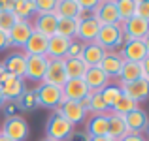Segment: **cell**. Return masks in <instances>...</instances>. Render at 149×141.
<instances>
[{
    "label": "cell",
    "instance_id": "21",
    "mask_svg": "<svg viewBox=\"0 0 149 141\" xmlns=\"http://www.w3.org/2000/svg\"><path fill=\"white\" fill-rule=\"evenodd\" d=\"M6 72L13 77L25 79V72H26V55L25 53H11L6 57V60L2 62Z\"/></svg>",
    "mask_w": 149,
    "mask_h": 141
},
{
    "label": "cell",
    "instance_id": "4",
    "mask_svg": "<svg viewBox=\"0 0 149 141\" xmlns=\"http://www.w3.org/2000/svg\"><path fill=\"white\" fill-rule=\"evenodd\" d=\"M91 17L98 23L100 26L106 25H121L119 13H117V8L113 0H108V2H98L96 8L91 11Z\"/></svg>",
    "mask_w": 149,
    "mask_h": 141
},
{
    "label": "cell",
    "instance_id": "34",
    "mask_svg": "<svg viewBox=\"0 0 149 141\" xmlns=\"http://www.w3.org/2000/svg\"><path fill=\"white\" fill-rule=\"evenodd\" d=\"M108 105L104 104L100 92H91V100H89V107L87 113H93V115H102V113H108Z\"/></svg>",
    "mask_w": 149,
    "mask_h": 141
},
{
    "label": "cell",
    "instance_id": "44",
    "mask_svg": "<svg viewBox=\"0 0 149 141\" xmlns=\"http://www.w3.org/2000/svg\"><path fill=\"white\" fill-rule=\"evenodd\" d=\"M87 141H111L108 135H100V138H87Z\"/></svg>",
    "mask_w": 149,
    "mask_h": 141
},
{
    "label": "cell",
    "instance_id": "51",
    "mask_svg": "<svg viewBox=\"0 0 149 141\" xmlns=\"http://www.w3.org/2000/svg\"><path fill=\"white\" fill-rule=\"evenodd\" d=\"M0 11H2V8H0Z\"/></svg>",
    "mask_w": 149,
    "mask_h": 141
},
{
    "label": "cell",
    "instance_id": "38",
    "mask_svg": "<svg viewBox=\"0 0 149 141\" xmlns=\"http://www.w3.org/2000/svg\"><path fill=\"white\" fill-rule=\"evenodd\" d=\"M134 15L140 17V19H146V21L149 23V0H136Z\"/></svg>",
    "mask_w": 149,
    "mask_h": 141
},
{
    "label": "cell",
    "instance_id": "35",
    "mask_svg": "<svg viewBox=\"0 0 149 141\" xmlns=\"http://www.w3.org/2000/svg\"><path fill=\"white\" fill-rule=\"evenodd\" d=\"M15 102H17V105L21 109H34L38 105L36 104V92L34 91H25Z\"/></svg>",
    "mask_w": 149,
    "mask_h": 141
},
{
    "label": "cell",
    "instance_id": "46",
    "mask_svg": "<svg viewBox=\"0 0 149 141\" xmlns=\"http://www.w3.org/2000/svg\"><path fill=\"white\" fill-rule=\"evenodd\" d=\"M4 75H6V68H4V64H2V62H0V83H2Z\"/></svg>",
    "mask_w": 149,
    "mask_h": 141
},
{
    "label": "cell",
    "instance_id": "39",
    "mask_svg": "<svg viewBox=\"0 0 149 141\" xmlns=\"http://www.w3.org/2000/svg\"><path fill=\"white\" fill-rule=\"evenodd\" d=\"M81 53H83V44L77 40H72L68 53H66V58H81Z\"/></svg>",
    "mask_w": 149,
    "mask_h": 141
},
{
    "label": "cell",
    "instance_id": "23",
    "mask_svg": "<svg viewBox=\"0 0 149 141\" xmlns=\"http://www.w3.org/2000/svg\"><path fill=\"white\" fill-rule=\"evenodd\" d=\"M127 134H128V130H127L125 117L109 111L108 113V138L111 141H121Z\"/></svg>",
    "mask_w": 149,
    "mask_h": 141
},
{
    "label": "cell",
    "instance_id": "16",
    "mask_svg": "<svg viewBox=\"0 0 149 141\" xmlns=\"http://www.w3.org/2000/svg\"><path fill=\"white\" fill-rule=\"evenodd\" d=\"M57 21L58 19L55 17L53 13H36L34 21H30V23H32L34 32L42 34V36H45V38H51L57 32Z\"/></svg>",
    "mask_w": 149,
    "mask_h": 141
},
{
    "label": "cell",
    "instance_id": "47",
    "mask_svg": "<svg viewBox=\"0 0 149 141\" xmlns=\"http://www.w3.org/2000/svg\"><path fill=\"white\" fill-rule=\"evenodd\" d=\"M6 113H8V117H13V113H15V105H10Z\"/></svg>",
    "mask_w": 149,
    "mask_h": 141
},
{
    "label": "cell",
    "instance_id": "25",
    "mask_svg": "<svg viewBox=\"0 0 149 141\" xmlns=\"http://www.w3.org/2000/svg\"><path fill=\"white\" fill-rule=\"evenodd\" d=\"M108 51L104 47H100L96 41L93 44H83V53H81V60L85 62L87 66H98L102 62V58L106 57Z\"/></svg>",
    "mask_w": 149,
    "mask_h": 141
},
{
    "label": "cell",
    "instance_id": "5",
    "mask_svg": "<svg viewBox=\"0 0 149 141\" xmlns=\"http://www.w3.org/2000/svg\"><path fill=\"white\" fill-rule=\"evenodd\" d=\"M0 134H4L6 138H10L11 141H23L29 135V124L23 117L13 115V117H6V122L0 128Z\"/></svg>",
    "mask_w": 149,
    "mask_h": 141
},
{
    "label": "cell",
    "instance_id": "49",
    "mask_svg": "<svg viewBox=\"0 0 149 141\" xmlns=\"http://www.w3.org/2000/svg\"><path fill=\"white\" fill-rule=\"evenodd\" d=\"M0 141H11V139H10V138H6L4 134H0Z\"/></svg>",
    "mask_w": 149,
    "mask_h": 141
},
{
    "label": "cell",
    "instance_id": "27",
    "mask_svg": "<svg viewBox=\"0 0 149 141\" xmlns=\"http://www.w3.org/2000/svg\"><path fill=\"white\" fill-rule=\"evenodd\" d=\"M138 79H142V66H140V62H125L121 72H119L121 85L134 83V81H138Z\"/></svg>",
    "mask_w": 149,
    "mask_h": 141
},
{
    "label": "cell",
    "instance_id": "42",
    "mask_svg": "<svg viewBox=\"0 0 149 141\" xmlns=\"http://www.w3.org/2000/svg\"><path fill=\"white\" fill-rule=\"evenodd\" d=\"M121 141H147L143 134H127Z\"/></svg>",
    "mask_w": 149,
    "mask_h": 141
},
{
    "label": "cell",
    "instance_id": "18",
    "mask_svg": "<svg viewBox=\"0 0 149 141\" xmlns=\"http://www.w3.org/2000/svg\"><path fill=\"white\" fill-rule=\"evenodd\" d=\"M49 66L47 57H26V72L25 77L30 81H42L45 75V70Z\"/></svg>",
    "mask_w": 149,
    "mask_h": 141
},
{
    "label": "cell",
    "instance_id": "9",
    "mask_svg": "<svg viewBox=\"0 0 149 141\" xmlns=\"http://www.w3.org/2000/svg\"><path fill=\"white\" fill-rule=\"evenodd\" d=\"M98 32H100V25L91 17V15H89V17L81 19V21L77 23L76 40L81 41V44H93V41H96Z\"/></svg>",
    "mask_w": 149,
    "mask_h": 141
},
{
    "label": "cell",
    "instance_id": "29",
    "mask_svg": "<svg viewBox=\"0 0 149 141\" xmlns=\"http://www.w3.org/2000/svg\"><path fill=\"white\" fill-rule=\"evenodd\" d=\"M13 13L17 19L29 21V17L36 15V2L34 0H15L13 2Z\"/></svg>",
    "mask_w": 149,
    "mask_h": 141
},
{
    "label": "cell",
    "instance_id": "13",
    "mask_svg": "<svg viewBox=\"0 0 149 141\" xmlns=\"http://www.w3.org/2000/svg\"><path fill=\"white\" fill-rule=\"evenodd\" d=\"M57 111L61 113V115L64 117V119L68 120L72 126H76V124L83 122L85 117H87V111H85V109L79 105V102H72V100H64Z\"/></svg>",
    "mask_w": 149,
    "mask_h": 141
},
{
    "label": "cell",
    "instance_id": "33",
    "mask_svg": "<svg viewBox=\"0 0 149 141\" xmlns=\"http://www.w3.org/2000/svg\"><path fill=\"white\" fill-rule=\"evenodd\" d=\"M115 8H117V13H119L121 23H125V21H128L130 17H134L136 0H117Z\"/></svg>",
    "mask_w": 149,
    "mask_h": 141
},
{
    "label": "cell",
    "instance_id": "7",
    "mask_svg": "<svg viewBox=\"0 0 149 141\" xmlns=\"http://www.w3.org/2000/svg\"><path fill=\"white\" fill-rule=\"evenodd\" d=\"M34 28H32V23L29 21H23L19 19L17 23L13 25V28L8 32V38H10V47H25V44L29 41V38L32 36Z\"/></svg>",
    "mask_w": 149,
    "mask_h": 141
},
{
    "label": "cell",
    "instance_id": "17",
    "mask_svg": "<svg viewBox=\"0 0 149 141\" xmlns=\"http://www.w3.org/2000/svg\"><path fill=\"white\" fill-rule=\"evenodd\" d=\"M53 15L57 19L66 17V19H77V21L85 19V11L79 10L77 0H57V6H55Z\"/></svg>",
    "mask_w": 149,
    "mask_h": 141
},
{
    "label": "cell",
    "instance_id": "48",
    "mask_svg": "<svg viewBox=\"0 0 149 141\" xmlns=\"http://www.w3.org/2000/svg\"><path fill=\"white\" fill-rule=\"evenodd\" d=\"M4 102H6V98H4V94H2V88H0V107L4 105Z\"/></svg>",
    "mask_w": 149,
    "mask_h": 141
},
{
    "label": "cell",
    "instance_id": "20",
    "mask_svg": "<svg viewBox=\"0 0 149 141\" xmlns=\"http://www.w3.org/2000/svg\"><path fill=\"white\" fill-rule=\"evenodd\" d=\"M123 64H125V58L121 57L119 51H108L98 66H100L102 72L111 79V77H119V72L123 68Z\"/></svg>",
    "mask_w": 149,
    "mask_h": 141
},
{
    "label": "cell",
    "instance_id": "6",
    "mask_svg": "<svg viewBox=\"0 0 149 141\" xmlns=\"http://www.w3.org/2000/svg\"><path fill=\"white\" fill-rule=\"evenodd\" d=\"M121 28H123L125 40H143L149 34V23L146 19H140L134 15L128 21L121 23Z\"/></svg>",
    "mask_w": 149,
    "mask_h": 141
},
{
    "label": "cell",
    "instance_id": "10",
    "mask_svg": "<svg viewBox=\"0 0 149 141\" xmlns=\"http://www.w3.org/2000/svg\"><path fill=\"white\" fill-rule=\"evenodd\" d=\"M119 53L125 58V62H142L147 57V51L142 40H125Z\"/></svg>",
    "mask_w": 149,
    "mask_h": 141
},
{
    "label": "cell",
    "instance_id": "36",
    "mask_svg": "<svg viewBox=\"0 0 149 141\" xmlns=\"http://www.w3.org/2000/svg\"><path fill=\"white\" fill-rule=\"evenodd\" d=\"M17 21H19V19L15 17L13 11H0V30H4V32H10Z\"/></svg>",
    "mask_w": 149,
    "mask_h": 141
},
{
    "label": "cell",
    "instance_id": "31",
    "mask_svg": "<svg viewBox=\"0 0 149 141\" xmlns=\"http://www.w3.org/2000/svg\"><path fill=\"white\" fill-rule=\"evenodd\" d=\"M100 96H102V100H104V104L108 105V109H111L113 104H115V102L119 100L121 96H123L121 85H111V83H109L108 87H104V88L100 91Z\"/></svg>",
    "mask_w": 149,
    "mask_h": 141
},
{
    "label": "cell",
    "instance_id": "1",
    "mask_svg": "<svg viewBox=\"0 0 149 141\" xmlns=\"http://www.w3.org/2000/svg\"><path fill=\"white\" fill-rule=\"evenodd\" d=\"M74 126L61 115L58 111H53L45 122V139L51 141H64L72 135Z\"/></svg>",
    "mask_w": 149,
    "mask_h": 141
},
{
    "label": "cell",
    "instance_id": "37",
    "mask_svg": "<svg viewBox=\"0 0 149 141\" xmlns=\"http://www.w3.org/2000/svg\"><path fill=\"white\" fill-rule=\"evenodd\" d=\"M36 2V13H53L57 0H34Z\"/></svg>",
    "mask_w": 149,
    "mask_h": 141
},
{
    "label": "cell",
    "instance_id": "14",
    "mask_svg": "<svg viewBox=\"0 0 149 141\" xmlns=\"http://www.w3.org/2000/svg\"><path fill=\"white\" fill-rule=\"evenodd\" d=\"M83 81L91 92H100L104 87L109 85V77L100 70V66H89L83 75Z\"/></svg>",
    "mask_w": 149,
    "mask_h": 141
},
{
    "label": "cell",
    "instance_id": "43",
    "mask_svg": "<svg viewBox=\"0 0 149 141\" xmlns=\"http://www.w3.org/2000/svg\"><path fill=\"white\" fill-rule=\"evenodd\" d=\"M6 47H10V38H8V32L0 30V51H4Z\"/></svg>",
    "mask_w": 149,
    "mask_h": 141
},
{
    "label": "cell",
    "instance_id": "8",
    "mask_svg": "<svg viewBox=\"0 0 149 141\" xmlns=\"http://www.w3.org/2000/svg\"><path fill=\"white\" fill-rule=\"evenodd\" d=\"M66 81H68V75H66V70H64V60H49V66L45 70L42 83L62 88Z\"/></svg>",
    "mask_w": 149,
    "mask_h": 141
},
{
    "label": "cell",
    "instance_id": "19",
    "mask_svg": "<svg viewBox=\"0 0 149 141\" xmlns=\"http://www.w3.org/2000/svg\"><path fill=\"white\" fill-rule=\"evenodd\" d=\"M0 88H2V94L6 100H17L23 92H25V79H19V77H13L6 72L2 83H0Z\"/></svg>",
    "mask_w": 149,
    "mask_h": 141
},
{
    "label": "cell",
    "instance_id": "3",
    "mask_svg": "<svg viewBox=\"0 0 149 141\" xmlns=\"http://www.w3.org/2000/svg\"><path fill=\"white\" fill-rule=\"evenodd\" d=\"M125 41V34L121 25H106L100 26V32L96 36V44L104 47L106 51H113L115 47H121Z\"/></svg>",
    "mask_w": 149,
    "mask_h": 141
},
{
    "label": "cell",
    "instance_id": "45",
    "mask_svg": "<svg viewBox=\"0 0 149 141\" xmlns=\"http://www.w3.org/2000/svg\"><path fill=\"white\" fill-rule=\"evenodd\" d=\"M142 44H143V47H146V51H147V55H149V34L142 40Z\"/></svg>",
    "mask_w": 149,
    "mask_h": 141
},
{
    "label": "cell",
    "instance_id": "15",
    "mask_svg": "<svg viewBox=\"0 0 149 141\" xmlns=\"http://www.w3.org/2000/svg\"><path fill=\"white\" fill-rule=\"evenodd\" d=\"M125 122H127L128 134H143L149 126V117L142 107H138L128 115H125Z\"/></svg>",
    "mask_w": 149,
    "mask_h": 141
},
{
    "label": "cell",
    "instance_id": "22",
    "mask_svg": "<svg viewBox=\"0 0 149 141\" xmlns=\"http://www.w3.org/2000/svg\"><path fill=\"white\" fill-rule=\"evenodd\" d=\"M62 94L64 100H72V102H79L83 100L87 94H91V91L87 88L83 79H68L62 87Z\"/></svg>",
    "mask_w": 149,
    "mask_h": 141
},
{
    "label": "cell",
    "instance_id": "26",
    "mask_svg": "<svg viewBox=\"0 0 149 141\" xmlns=\"http://www.w3.org/2000/svg\"><path fill=\"white\" fill-rule=\"evenodd\" d=\"M87 134H89V138L108 135V113L93 115L91 119L87 120Z\"/></svg>",
    "mask_w": 149,
    "mask_h": 141
},
{
    "label": "cell",
    "instance_id": "2",
    "mask_svg": "<svg viewBox=\"0 0 149 141\" xmlns=\"http://www.w3.org/2000/svg\"><path fill=\"white\" fill-rule=\"evenodd\" d=\"M36 104L42 107H49L53 111H57L61 107V104L64 102V94H62L61 87H53V85L40 83V87L36 88Z\"/></svg>",
    "mask_w": 149,
    "mask_h": 141
},
{
    "label": "cell",
    "instance_id": "28",
    "mask_svg": "<svg viewBox=\"0 0 149 141\" xmlns=\"http://www.w3.org/2000/svg\"><path fill=\"white\" fill-rule=\"evenodd\" d=\"M89 66L81 58H64V70L68 79H83Z\"/></svg>",
    "mask_w": 149,
    "mask_h": 141
},
{
    "label": "cell",
    "instance_id": "11",
    "mask_svg": "<svg viewBox=\"0 0 149 141\" xmlns=\"http://www.w3.org/2000/svg\"><path fill=\"white\" fill-rule=\"evenodd\" d=\"M121 91H123L125 96H128L130 100H134L140 105L142 102L149 100V81L138 79L134 83H125V85H121Z\"/></svg>",
    "mask_w": 149,
    "mask_h": 141
},
{
    "label": "cell",
    "instance_id": "40",
    "mask_svg": "<svg viewBox=\"0 0 149 141\" xmlns=\"http://www.w3.org/2000/svg\"><path fill=\"white\" fill-rule=\"evenodd\" d=\"M96 4H98V0H77L79 10L85 11V13H91V11L96 8Z\"/></svg>",
    "mask_w": 149,
    "mask_h": 141
},
{
    "label": "cell",
    "instance_id": "30",
    "mask_svg": "<svg viewBox=\"0 0 149 141\" xmlns=\"http://www.w3.org/2000/svg\"><path fill=\"white\" fill-rule=\"evenodd\" d=\"M77 23H79L77 19H66V17L58 19L57 21V32L55 34H58L62 38H68V40H76Z\"/></svg>",
    "mask_w": 149,
    "mask_h": 141
},
{
    "label": "cell",
    "instance_id": "32",
    "mask_svg": "<svg viewBox=\"0 0 149 141\" xmlns=\"http://www.w3.org/2000/svg\"><path fill=\"white\" fill-rule=\"evenodd\" d=\"M138 107H140V105L136 104L134 100H130L128 96H125V94H123V96H121L119 100H117L115 104H113V107L109 109V111H111V113H117V115H123V117H125V115H128L130 111H134V109H138Z\"/></svg>",
    "mask_w": 149,
    "mask_h": 141
},
{
    "label": "cell",
    "instance_id": "24",
    "mask_svg": "<svg viewBox=\"0 0 149 141\" xmlns=\"http://www.w3.org/2000/svg\"><path fill=\"white\" fill-rule=\"evenodd\" d=\"M47 40L49 38L42 36L38 32H32V36L25 44V55L26 57H45V53H47Z\"/></svg>",
    "mask_w": 149,
    "mask_h": 141
},
{
    "label": "cell",
    "instance_id": "50",
    "mask_svg": "<svg viewBox=\"0 0 149 141\" xmlns=\"http://www.w3.org/2000/svg\"><path fill=\"white\" fill-rule=\"evenodd\" d=\"M44 141H51V139H44Z\"/></svg>",
    "mask_w": 149,
    "mask_h": 141
},
{
    "label": "cell",
    "instance_id": "12",
    "mask_svg": "<svg viewBox=\"0 0 149 141\" xmlns=\"http://www.w3.org/2000/svg\"><path fill=\"white\" fill-rule=\"evenodd\" d=\"M70 44H72V40L62 38V36H58V34H53L47 40V53H45V57H47L49 60H64Z\"/></svg>",
    "mask_w": 149,
    "mask_h": 141
},
{
    "label": "cell",
    "instance_id": "41",
    "mask_svg": "<svg viewBox=\"0 0 149 141\" xmlns=\"http://www.w3.org/2000/svg\"><path fill=\"white\" fill-rule=\"evenodd\" d=\"M140 66H142V79L149 81V55L140 62Z\"/></svg>",
    "mask_w": 149,
    "mask_h": 141
}]
</instances>
